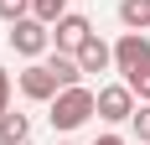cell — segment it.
I'll list each match as a JSON object with an SVG mask.
<instances>
[{"label":"cell","instance_id":"1","mask_svg":"<svg viewBox=\"0 0 150 145\" xmlns=\"http://www.w3.org/2000/svg\"><path fill=\"white\" fill-rule=\"evenodd\" d=\"M98 114V93H93L88 83H78V88H62L57 99H52V130H62V135H73V130H83L88 119Z\"/></svg>","mask_w":150,"mask_h":145},{"label":"cell","instance_id":"2","mask_svg":"<svg viewBox=\"0 0 150 145\" xmlns=\"http://www.w3.org/2000/svg\"><path fill=\"white\" fill-rule=\"evenodd\" d=\"M5 42H11V52H21L26 62H36L47 47H52V26H47V21H36V16H21V21L5 31Z\"/></svg>","mask_w":150,"mask_h":145},{"label":"cell","instance_id":"3","mask_svg":"<svg viewBox=\"0 0 150 145\" xmlns=\"http://www.w3.org/2000/svg\"><path fill=\"white\" fill-rule=\"evenodd\" d=\"M16 88H21V93H26L31 104H52L62 93V83H57V72L47 68V62H26V68L16 72Z\"/></svg>","mask_w":150,"mask_h":145},{"label":"cell","instance_id":"4","mask_svg":"<svg viewBox=\"0 0 150 145\" xmlns=\"http://www.w3.org/2000/svg\"><path fill=\"white\" fill-rule=\"evenodd\" d=\"M135 109H140V99L129 93V83H104V88H98V119H109V124H124Z\"/></svg>","mask_w":150,"mask_h":145},{"label":"cell","instance_id":"5","mask_svg":"<svg viewBox=\"0 0 150 145\" xmlns=\"http://www.w3.org/2000/svg\"><path fill=\"white\" fill-rule=\"evenodd\" d=\"M88 36H93V21H88V16H78V11H67L57 26H52V52H67V57H73Z\"/></svg>","mask_w":150,"mask_h":145},{"label":"cell","instance_id":"6","mask_svg":"<svg viewBox=\"0 0 150 145\" xmlns=\"http://www.w3.org/2000/svg\"><path fill=\"white\" fill-rule=\"evenodd\" d=\"M145 62H150V36L145 31H124L119 42H114V68L135 72V68H145Z\"/></svg>","mask_w":150,"mask_h":145},{"label":"cell","instance_id":"7","mask_svg":"<svg viewBox=\"0 0 150 145\" xmlns=\"http://www.w3.org/2000/svg\"><path fill=\"white\" fill-rule=\"evenodd\" d=\"M73 57H78V68H83V78H88V72H109V68H114V47H109L98 31H93L88 42L73 52Z\"/></svg>","mask_w":150,"mask_h":145},{"label":"cell","instance_id":"8","mask_svg":"<svg viewBox=\"0 0 150 145\" xmlns=\"http://www.w3.org/2000/svg\"><path fill=\"white\" fill-rule=\"evenodd\" d=\"M31 140V119L16 114V109H5L0 114V145H26Z\"/></svg>","mask_w":150,"mask_h":145},{"label":"cell","instance_id":"9","mask_svg":"<svg viewBox=\"0 0 150 145\" xmlns=\"http://www.w3.org/2000/svg\"><path fill=\"white\" fill-rule=\"evenodd\" d=\"M119 26L124 31H150V0H119Z\"/></svg>","mask_w":150,"mask_h":145},{"label":"cell","instance_id":"10","mask_svg":"<svg viewBox=\"0 0 150 145\" xmlns=\"http://www.w3.org/2000/svg\"><path fill=\"white\" fill-rule=\"evenodd\" d=\"M47 68L57 72L62 88H78V83H83V68H78V57H67V52H52V57H47Z\"/></svg>","mask_w":150,"mask_h":145},{"label":"cell","instance_id":"11","mask_svg":"<svg viewBox=\"0 0 150 145\" xmlns=\"http://www.w3.org/2000/svg\"><path fill=\"white\" fill-rule=\"evenodd\" d=\"M31 16L47 21V26H57L62 16H67V0H31Z\"/></svg>","mask_w":150,"mask_h":145},{"label":"cell","instance_id":"12","mask_svg":"<svg viewBox=\"0 0 150 145\" xmlns=\"http://www.w3.org/2000/svg\"><path fill=\"white\" fill-rule=\"evenodd\" d=\"M124 83H129V93H135L140 104H150V62L135 68V72H124Z\"/></svg>","mask_w":150,"mask_h":145},{"label":"cell","instance_id":"13","mask_svg":"<svg viewBox=\"0 0 150 145\" xmlns=\"http://www.w3.org/2000/svg\"><path fill=\"white\" fill-rule=\"evenodd\" d=\"M21 16H31V0H0V21L5 26H16Z\"/></svg>","mask_w":150,"mask_h":145},{"label":"cell","instance_id":"14","mask_svg":"<svg viewBox=\"0 0 150 145\" xmlns=\"http://www.w3.org/2000/svg\"><path fill=\"white\" fill-rule=\"evenodd\" d=\"M129 124H135V135H140V145H150V104H140L135 114H129Z\"/></svg>","mask_w":150,"mask_h":145},{"label":"cell","instance_id":"15","mask_svg":"<svg viewBox=\"0 0 150 145\" xmlns=\"http://www.w3.org/2000/svg\"><path fill=\"white\" fill-rule=\"evenodd\" d=\"M5 109H11V72L0 68V114H5Z\"/></svg>","mask_w":150,"mask_h":145},{"label":"cell","instance_id":"16","mask_svg":"<svg viewBox=\"0 0 150 145\" xmlns=\"http://www.w3.org/2000/svg\"><path fill=\"white\" fill-rule=\"evenodd\" d=\"M93 145H124V135H98Z\"/></svg>","mask_w":150,"mask_h":145}]
</instances>
